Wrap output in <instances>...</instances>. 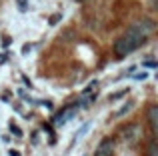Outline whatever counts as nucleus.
<instances>
[{"instance_id": "nucleus-2", "label": "nucleus", "mask_w": 158, "mask_h": 156, "mask_svg": "<svg viewBox=\"0 0 158 156\" xmlns=\"http://www.w3.org/2000/svg\"><path fill=\"white\" fill-rule=\"evenodd\" d=\"M120 138H122L124 144H136V142L140 140V126L136 124V122H132V124H126L124 128H120Z\"/></svg>"}, {"instance_id": "nucleus-11", "label": "nucleus", "mask_w": 158, "mask_h": 156, "mask_svg": "<svg viewBox=\"0 0 158 156\" xmlns=\"http://www.w3.org/2000/svg\"><path fill=\"white\" fill-rule=\"evenodd\" d=\"M18 4H20V10H26V0H18Z\"/></svg>"}, {"instance_id": "nucleus-10", "label": "nucleus", "mask_w": 158, "mask_h": 156, "mask_svg": "<svg viewBox=\"0 0 158 156\" xmlns=\"http://www.w3.org/2000/svg\"><path fill=\"white\" fill-rule=\"evenodd\" d=\"M58 20H60V14H56V16H52V18H50V24H56V22H58Z\"/></svg>"}, {"instance_id": "nucleus-9", "label": "nucleus", "mask_w": 158, "mask_h": 156, "mask_svg": "<svg viewBox=\"0 0 158 156\" xmlns=\"http://www.w3.org/2000/svg\"><path fill=\"white\" fill-rule=\"evenodd\" d=\"M144 66H148V68H156V62H152V60H146V62H144Z\"/></svg>"}, {"instance_id": "nucleus-4", "label": "nucleus", "mask_w": 158, "mask_h": 156, "mask_svg": "<svg viewBox=\"0 0 158 156\" xmlns=\"http://www.w3.org/2000/svg\"><path fill=\"white\" fill-rule=\"evenodd\" d=\"M114 148H116V142L112 138H102L100 144L94 150V156H114Z\"/></svg>"}, {"instance_id": "nucleus-5", "label": "nucleus", "mask_w": 158, "mask_h": 156, "mask_svg": "<svg viewBox=\"0 0 158 156\" xmlns=\"http://www.w3.org/2000/svg\"><path fill=\"white\" fill-rule=\"evenodd\" d=\"M146 122H148V128H150V134L156 136V132H158V104H150V106H148Z\"/></svg>"}, {"instance_id": "nucleus-6", "label": "nucleus", "mask_w": 158, "mask_h": 156, "mask_svg": "<svg viewBox=\"0 0 158 156\" xmlns=\"http://www.w3.org/2000/svg\"><path fill=\"white\" fill-rule=\"evenodd\" d=\"M144 156H158V142H156V138H154V136L148 140L146 150H144Z\"/></svg>"}, {"instance_id": "nucleus-7", "label": "nucleus", "mask_w": 158, "mask_h": 156, "mask_svg": "<svg viewBox=\"0 0 158 156\" xmlns=\"http://www.w3.org/2000/svg\"><path fill=\"white\" fill-rule=\"evenodd\" d=\"M128 108H132V102H128V104H126V106H122V108H120V110H118V112H116V116H122V114H124V112H128Z\"/></svg>"}, {"instance_id": "nucleus-3", "label": "nucleus", "mask_w": 158, "mask_h": 156, "mask_svg": "<svg viewBox=\"0 0 158 156\" xmlns=\"http://www.w3.org/2000/svg\"><path fill=\"white\" fill-rule=\"evenodd\" d=\"M76 112H78V104H68V106H64V108H62V112L56 114V118H54V124H56V126L66 124L68 120H72V118H74V114H76Z\"/></svg>"}, {"instance_id": "nucleus-8", "label": "nucleus", "mask_w": 158, "mask_h": 156, "mask_svg": "<svg viewBox=\"0 0 158 156\" xmlns=\"http://www.w3.org/2000/svg\"><path fill=\"white\" fill-rule=\"evenodd\" d=\"M10 130H12V134H16V136H18V138L22 136V132H20V128H18V126L14 124V122H12V124H10Z\"/></svg>"}, {"instance_id": "nucleus-12", "label": "nucleus", "mask_w": 158, "mask_h": 156, "mask_svg": "<svg viewBox=\"0 0 158 156\" xmlns=\"http://www.w3.org/2000/svg\"><path fill=\"white\" fill-rule=\"evenodd\" d=\"M10 156H20V152H16V150H10Z\"/></svg>"}, {"instance_id": "nucleus-1", "label": "nucleus", "mask_w": 158, "mask_h": 156, "mask_svg": "<svg viewBox=\"0 0 158 156\" xmlns=\"http://www.w3.org/2000/svg\"><path fill=\"white\" fill-rule=\"evenodd\" d=\"M146 40H148L146 34H142V32L136 30L134 26H130L124 34H120L118 38H116L114 46H112V52H114L116 58H126L128 54H132L134 50H138Z\"/></svg>"}, {"instance_id": "nucleus-13", "label": "nucleus", "mask_w": 158, "mask_h": 156, "mask_svg": "<svg viewBox=\"0 0 158 156\" xmlns=\"http://www.w3.org/2000/svg\"><path fill=\"white\" fill-rule=\"evenodd\" d=\"M76 2H88V0H76Z\"/></svg>"}]
</instances>
